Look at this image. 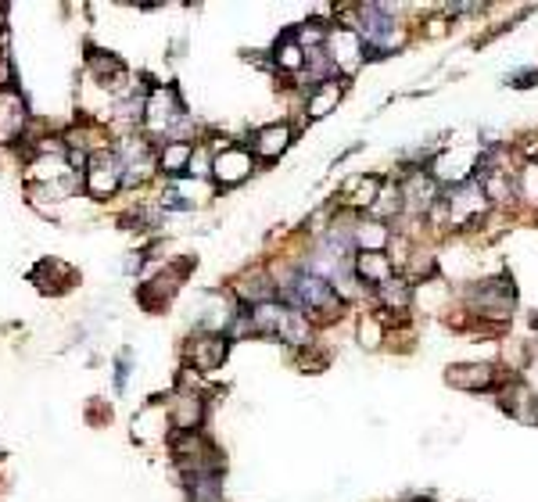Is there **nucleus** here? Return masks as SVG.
<instances>
[{
	"label": "nucleus",
	"mask_w": 538,
	"mask_h": 502,
	"mask_svg": "<svg viewBox=\"0 0 538 502\" xmlns=\"http://www.w3.org/2000/svg\"><path fill=\"white\" fill-rule=\"evenodd\" d=\"M323 50H327L330 65L337 72H345V76H352L363 65V58H366V43H363V36L355 29H330Z\"/></svg>",
	"instance_id": "39448f33"
},
{
	"label": "nucleus",
	"mask_w": 538,
	"mask_h": 502,
	"mask_svg": "<svg viewBox=\"0 0 538 502\" xmlns=\"http://www.w3.org/2000/svg\"><path fill=\"white\" fill-rule=\"evenodd\" d=\"M355 269H359V276H363L366 283H373V287H381V283L391 280V258L381 255V251H363L359 262H355Z\"/></svg>",
	"instance_id": "dca6fc26"
},
{
	"label": "nucleus",
	"mask_w": 538,
	"mask_h": 502,
	"mask_svg": "<svg viewBox=\"0 0 538 502\" xmlns=\"http://www.w3.org/2000/svg\"><path fill=\"white\" fill-rule=\"evenodd\" d=\"M435 202H438V184L431 176H424V173H413L409 184L402 187V205L409 212H427Z\"/></svg>",
	"instance_id": "9d476101"
},
{
	"label": "nucleus",
	"mask_w": 538,
	"mask_h": 502,
	"mask_svg": "<svg viewBox=\"0 0 538 502\" xmlns=\"http://www.w3.org/2000/svg\"><path fill=\"white\" fill-rule=\"evenodd\" d=\"M445 381H449L453 388H463V391H481V388H489V384L496 381V370H492V366H481V363H467V366H453V370L445 373Z\"/></svg>",
	"instance_id": "9b49d317"
},
{
	"label": "nucleus",
	"mask_w": 538,
	"mask_h": 502,
	"mask_svg": "<svg viewBox=\"0 0 538 502\" xmlns=\"http://www.w3.org/2000/svg\"><path fill=\"white\" fill-rule=\"evenodd\" d=\"M169 420L176 431H198L202 424V399L198 395H176L169 406Z\"/></svg>",
	"instance_id": "4468645a"
},
{
	"label": "nucleus",
	"mask_w": 538,
	"mask_h": 502,
	"mask_svg": "<svg viewBox=\"0 0 538 502\" xmlns=\"http://www.w3.org/2000/svg\"><path fill=\"white\" fill-rule=\"evenodd\" d=\"M144 122L151 133H173L176 122H187V112H184V101L173 86H158L151 90L148 104H144Z\"/></svg>",
	"instance_id": "7ed1b4c3"
},
{
	"label": "nucleus",
	"mask_w": 538,
	"mask_h": 502,
	"mask_svg": "<svg viewBox=\"0 0 538 502\" xmlns=\"http://www.w3.org/2000/svg\"><path fill=\"white\" fill-rule=\"evenodd\" d=\"M359 334H363V345H381V327H377V319H363V327H359Z\"/></svg>",
	"instance_id": "b1692460"
},
{
	"label": "nucleus",
	"mask_w": 538,
	"mask_h": 502,
	"mask_svg": "<svg viewBox=\"0 0 538 502\" xmlns=\"http://www.w3.org/2000/svg\"><path fill=\"white\" fill-rule=\"evenodd\" d=\"M377 298H381L388 309L406 312V309H409V301H413V287H409L406 280H388V283H381V287H377Z\"/></svg>",
	"instance_id": "aec40b11"
},
{
	"label": "nucleus",
	"mask_w": 538,
	"mask_h": 502,
	"mask_svg": "<svg viewBox=\"0 0 538 502\" xmlns=\"http://www.w3.org/2000/svg\"><path fill=\"white\" fill-rule=\"evenodd\" d=\"M280 287V298L287 309H298V312H319L323 319H334L341 312V298L337 291L323 280V276H312V273H294L287 276Z\"/></svg>",
	"instance_id": "f257e3e1"
},
{
	"label": "nucleus",
	"mask_w": 538,
	"mask_h": 502,
	"mask_svg": "<svg viewBox=\"0 0 538 502\" xmlns=\"http://www.w3.org/2000/svg\"><path fill=\"white\" fill-rule=\"evenodd\" d=\"M273 291H276V283H266V276H245L241 283H238V294L245 298V301H252V309L256 305H266V301H273Z\"/></svg>",
	"instance_id": "412c9836"
},
{
	"label": "nucleus",
	"mask_w": 538,
	"mask_h": 502,
	"mask_svg": "<svg viewBox=\"0 0 538 502\" xmlns=\"http://www.w3.org/2000/svg\"><path fill=\"white\" fill-rule=\"evenodd\" d=\"M352 241L363 251H381L388 245V227L384 223H359L355 234H352Z\"/></svg>",
	"instance_id": "4be33fe9"
},
{
	"label": "nucleus",
	"mask_w": 538,
	"mask_h": 502,
	"mask_svg": "<svg viewBox=\"0 0 538 502\" xmlns=\"http://www.w3.org/2000/svg\"><path fill=\"white\" fill-rule=\"evenodd\" d=\"M337 101H341V83L323 79V83H316V86L309 90L305 115H309V119H323L327 112H334V108H337Z\"/></svg>",
	"instance_id": "ddd939ff"
},
{
	"label": "nucleus",
	"mask_w": 538,
	"mask_h": 502,
	"mask_svg": "<svg viewBox=\"0 0 538 502\" xmlns=\"http://www.w3.org/2000/svg\"><path fill=\"white\" fill-rule=\"evenodd\" d=\"M122 176H126V162H122L119 155H112V151H97V155L86 162L83 187H86V194H94V198H108L112 191H119Z\"/></svg>",
	"instance_id": "20e7f679"
},
{
	"label": "nucleus",
	"mask_w": 538,
	"mask_h": 502,
	"mask_svg": "<svg viewBox=\"0 0 538 502\" xmlns=\"http://www.w3.org/2000/svg\"><path fill=\"white\" fill-rule=\"evenodd\" d=\"M471 305L489 319H507L514 312V287H507L503 280H489L471 291Z\"/></svg>",
	"instance_id": "423d86ee"
},
{
	"label": "nucleus",
	"mask_w": 538,
	"mask_h": 502,
	"mask_svg": "<svg viewBox=\"0 0 538 502\" xmlns=\"http://www.w3.org/2000/svg\"><path fill=\"white\" fill-rule=\"evenodd\" d=\"M248 173H252V151L230 144V148H223L220 155H212V176H216L223 187L241 184Z\"/></svg>",
	"instance_id": "6e6552de"
},
{
	"label": "nucleus",
	"mask_w": 538,
	"mask_h": 502,
	"mask_svg": "<svg viewBox=\"0 0 538 502\" xmlns=\"http://www.w3.org/2000/svg\"><path fill=\"white\" fill-rule=\"evenodd\" d=\"M25 126V104L14 90H0V144H11Z\"/></svg>",
	"instance_id": "1a4fd4ad"
},
{
	"label": "nucleus",
	"mask_w": 538,
	"mask_h": 502,
	"mask_svg": "<svg viewBox=\"0 0 538 502\" xmlns=\"http://www.w3.org/2000/svg\"><path fill=\"white\" fill-rule=\"evenodd\" d=\"M191 158H194V144L173 140V144H166V151L158 155V169H162L166 176H184V173L191 169Z\"/></svg>",
	"instance_id": "2eb2a0df"
},
{
	"label": "nucleus",
	"mask_w": 538,
	"mask_h": 502,
	"mask_svg": "<svg viewBox=\"0 0 538 502\" xmlns=\"http://www.w3.org/2000/svg\"><path fill=\"white\" fill-rule=\"evenodd\" d=\"M273 61H276L283 72H298V68L305 65V47L298 43V36H294V32H283V40L276 43Z\"/></svg>",
	"instance_id": "a211bd4d"
},
{
	"label": "nucleus",
	"mask_w": 538,
	"mask_h": 502,
	"mask_svg": "<svg viewBox=\"0 0 538 502\" xmlns=\"http://www.w3.org/2000/svg\"><path fill=\"white\" fill-rule=\"evenodd\" d=\"M122 384H126V359H122V363L115 366V388L122 391Z\"/></svg>",
	"instance_id": "bb28decb"
},
{
	"label": "nucleus",
	"mask_w": 538,
	"mask_h": 502,
	"mask_svg": "<svg viewBox=\"0 0 538 502\" xmlns=\"http://www.w3.org/2000/svg\"><path fill=\"white\" fill-rule=\"evenodd\" d=\"M525 194H528V198H538V166H528V169H525Z\"/></svg>",
	"instance_id": "393cba45"
},
{
	"label": "nucleus",
	"mask_w": 538,
	"mask_h": 502,
	"mask_svg": "<svg viewBox=\"0 0 538 502\" xmlns=\"http://www.w3.org/2000/svg\"><path fill=\"white\" fill-rule=\"evenodd\" d=\"M227 352H230V337H227V334H205V337H194V341L187 345V359H191L194 370H202V373L220 370L223 359H227Z\"/></svg>",
	"instance_id": "0eeeda50"
},
{
	"label": "nucleus",
	"mask_w": 538,
	"mask_h": 502,
	"mask_svg": "<svg viewBox=\"0 0 538 502\" xmlns=\"http://www.w3.org/2000/svg\"><path fill=\"white\" fill-rule=\"evenodd\" d=\"M287 144H291V126L273 122V126H263V130L256 133L252 151H256L259 158H276V155H283V151H287Z\"/></svg>",
	"instance_id": "f8f14e48"
},
{
	"label": "nucleus",
	"mask_w": 538,
	"mask_h": 502,
	"mask_svg": "<svg viewBox=\"0 0 538 502\" xmlns=\"http://www.w3.org/2000/svg\"><path fill=\"white\" fill-rule=\"evenodd\" d=\"M453 14H467V11H481V4H449Z\"/></svg>",
	"instance_id": "a878e982"
},
{
	"label": "nucleus",
	"mask_w": 538,
	"mask_h": 502,
	"mask_svg": "<svg viewBox=\"0 0 538 502\" xmlns=\"http://www.w3.org/2000/svg\"><path fill=\"white\" fill-rule=\"evenodd\" d=\"M187 173H194V176L212 173V155H205L202 148H194V158H191V169H187Z\"/></svg>",
	"instance_id": "5701e85b"
},
{
	"label": "nucleus",
	"mask_w": 538,
	"mask_h": 502,
	"mask_svg": "<svg viewBox=\"0 0 538 502\" xmlns=\"http://www.w3.org/2000/svg\"><path fill=\"white\" fill-rule=\"evenodd\" d=\"M191 499L194 502H223V481L220 474H191Z\"/></svg>",
	"instance_id": "6ab92c4d"
},
{
	"label": "nucleus",
	"mask_w": 538,
	"mask_h": 502,
	"mask_svg": "<svg viewBox=\"0 0 538 502\" xmlns=\"http://www.w3.org/2000/svg\"><path fill=\"white\" fill-rule=\"evenodd\" d=\"M359 14H363V36H366L363 43H366L370 58H381V50H391L395 43H402V29H399L391 7H384V4H363Z\"/></svg>",
	"instance_id": "f03ea898"
},
{
	"label": "nucleus",
	"mask_w": 538,
	"mask_h": 502,
	"mask_svg": "<svg viewBox=\"0 0 538 502\" xmlns=\"http://www.w3.org/2000/svg\"><path fill=\"white\" fill-rule=\"evenodd\" d=\"M345 198L352 205H359V209H373L377 198H381V176H359V180H352L345 187Z\"/></svg>",
	"instance_id": "f3484780"
}]
</instances>
